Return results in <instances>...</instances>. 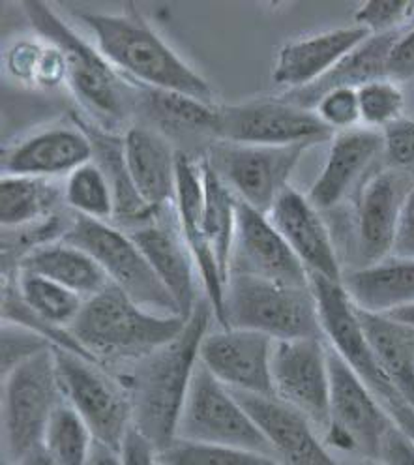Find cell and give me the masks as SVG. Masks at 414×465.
<instances>
[{"mask_svg":"<svg viewBox=\"0 0 414 465\" xmlns=\"http://www.w3.org/2000/svg\"><path fill=\"white\" fill-rule=\"evenodd\" d=\"M93 160V144L77 126L45 128L3 153V174L56 179L68 177Z\"/></svg>","mask_w":414,"mask_h":465,"instance_id":"cell-24","label":"cell"},{"mask_svg":"<svg viewBox=\"0 0 414 465\" xmlns=\"http://www.w3.org/2000/svg\"><path fill=\"white\" fill-rule=\"evenodd\" d=\"M280 231L289 248L301 259L308 274H317L334 282L343 280L341 261L330 231L320 211L297 190H285L272 211L266 214Z\"/></svg>","mask_w":414,"mask_h":465,"instance_id":"cell-20","label":"cell"},{"mask_svg":"<svg viewBox=\"0 0 414 465\" xmlns=\"http://www.w3.org/2000/svg\"><path fill=\"white\" fill-rule=\"evenodd\" d=\"M45 45H47V42L40 36L38 38H23V40H17L15 44H12L10 49L6 51L8 74L14 79H17L25 84L36 86L38 89Z\"/></svg>","mask_w":414,"mask_h":465,"instance_id":"cell-42","label":"cell"},{"mask_svg":"<svg viewBox=\"0 0 414 465\" xmlns=\"http://www.w3.org/2000/svg\"><path fill=\"white\" fill-rule=\"evenodd\" d=\"M392 255L403 257V259H414V186L410 188V192L403 201Z\"/></svg>","mask_w":414,"mask_h":465,"instance_id":"cell-46","label":"cell"},{"mask_svg":"<svg viewBox=\"0 0 414 465\" xmlns=\"http://www.w3.org/2000/svg\"><path fill=\"white\" fill-rule=\"evenodd\" d=\"M387 77L399 83H414V23L401 31L389 53Z\"/></svg>","mask_w":414,"mask_h":465,"instance_id":"cell-44","label":"cell"},{"mask_svg":"<svg viewBox=\"0 0 414 465\" xmlns=\"http://www.w3.org/2000/svg\"><path fill=\"white\" fill-rule=\"evenodd\" d=\"M23 10L36 35L61 47L66 58L70 89L84 109L100 119L124 123L137 111L139 86L133 89L98 47L84 42L66 21L44 3H25Z\"/></svg>","mask_w":414,"mask_h":465,"instance_id":"cell-4","label":"cell"},{"mask_svg":"<svg viewBox=\"0 0 414 465\" xmlns=\"http://www.w3.org/2000/svg\"><path fill=\"white\" fill-rule=\"evenodd\" d=\"M412 186L410 174L390 165L375 171L360 186L354 216V269L375 265L392 255L399 213Z\"/></svg>","mask_w":414,"mask_h":465,"instance_id":"cell-16","label":"cell"},{"mask_svg":"<svg viewBox=\"0 0 414 465\" xmlns=\"http://www.w3.org/2000/svg\"><path fill=\"white\" fill-rule=\"evenodd\" d=\"M172 211L181 235L195 261L199 282L204 289V299L211 302L214 319L222 327L225 308L227 276L223 274L218 257L206 239L202 222V169L201 160L190 154H179V169H176V192Z\"/></svg>","mask_w":414,"mask_h":465,"instance_id":"cell-18","label":"cell"},{"mask_svg":"<svg viewBox=\"0 0 414 465\" xmlns=\"http://www.w3.org/2000/svg\"><path fill=\"white\" fill-rule=\"evenodd\" d=\"M362 128L384 132L407 116L405 86L389 79H375L359 86Z\"/></svg>","mask_w":414,"mask_h":465,"instance_id":"cell-37","label":"cell"},{"mask_svg":"<svg viewBox=\"0 0 414 465\" xmlns=\"http://www.w3.org/2000/svg\"><path fill=\"white\" fill-rule=\"evenodd\" d=\"M94 443L91 428L64 400L49 420L42 449L54 465H84Z\"/></svg>","mask_w":414,"mask_h":465,"instance_id":"cell-35","label":"cell"},{"mask_svg":"<svg viewBox=\"0 0 414 465\" xmlns=\"http://www.w3.org/2000/svg\"><path fill=\"white\" fill-rule=\"evenodd\" d=\"M390 315H394L396 319H399V322L407 323L409 327L414 329V306H409V308H403V310H398V312H392Z\"/></svg>","mask_w":414,"mask_h":465,"instance_id":"cell-51","label":"cell"},{"mask_svg":"<svg viewBox=\"0 0 414 465\" xmlns=\"http://www.w3.org/2000/svg\"><path fill=\"white\" fill-rule=\"evenodd\" d=\"M269 441L281 465H341L320 440L319 430L294 407L278 398L232 392Z\"/></svg>","mask_w":414,"mask_h":465,"instance_id":"cell-19","label":"cell"},{"mask_svg":"<svg viewBox=\"0 0 414 465\" xmlns=\"http://www.w3.org/2000/svg\"><path fill=\"white\" fill-rule=\"evenodd\" d=\"M352 465H382L377 458H360L357 463H352Z\"/></svg>","mask_w":414,"mask_h":465,"instance_id":"cell-53","label":"cell"},{"mask_svg":"<svg viewBox=\"0 0 414 465\" xmlns=\"http://www.w3.org/2000/svg\"><path fill=\"white\" fill-rule=\"evenodd\" d=\"M370 36L362 26L352 25L291 40L281 45L276 56L272 79L287 86L289 93L304 91L327 77Z\"/></svg>","mask_w":414,"mask_h":465,"instance_id":"cell-21","label":"cell"},{"mask_svg":"<svg viewBox=\"0 0 414 465\" xmlns=\"http://www.w3.org/2000/svg\"><path fill=\"white\" fill-rule=\"evenodd\" d=\"M54 362L64 400L91 428L94 440L123 449L133 428L126 385L104 370L98 361L54 347Z\"/></svg>","mask_w":414,"mask_h":465,"instance_id":"cell-8","label":"cell"},{"mask_svg":"<svg viewBox=\"0 0 414 465\" xmlns=\"http://www.w3.org/2000/svg\"><path fill=\"white\" fill-rule=\"evenodd\" d=\"M47 349H54V345L44 336L14 323H3V334H0V361H3L0 368H3V377L23 362L47 351Z\"/></svg>","mask_w":414,"mask_h":465,"instance_id":"cell-41","label":"cell"},{"mask_svg":"<svg viewBox=\"0 0 414 465\" xmlns=\"http://www.w3.org/2000/svg\"><path fill=\"white\" fill-rule=\"evenodd\" d=\"M160 214L153 222L128 231V235L144 253L181 315L188 319L201 301L197 267L176 218L172 225L169 220H160Z\"/></svg>","mask_w":414,"mask_h":465,"instance_id":"cell-22","label":"cell"},{"mask_svg":"<svg viewBox=\"0 0 414 465\" xmlns=\"http://www.w3.org/2000/svg\"><path fill=\"white\" fill-rule=\"evenodd\" d=\"M162 465H281L276 458L232 447L201 445L176 440L160 452Z\"/></svg>","mask_w":414,"mask_h":465,"instance_id":"cell-38","label":"cell"},{"mask_svg":"<svg viewBox=\"0 0 414 465\" xmlns=\"http://www.w3.org/2000/svg\"><path fill=\"white\" fill-rule=\"evenodd\" d=\"M123 465H162L158 449L132 428L121 449Z\"/></svg>","mask_w":414,"mask_h":465,"instance_id":"cell-47","label":"cell"},{"mask_svg":"<svg viewBox=\"0 0 414 465\" xmlns=\"http://www.w3.org/2000/svg\"><path fill=\"white\" fill-rule=\"evenodd\" d=\"M64 401L54 349L3 377V461L14 463L42 447L56 407Z\"/></svg>","mask_w":414,"mask_h":465,"instance_id":"cell-6","label":"cell"},{"mask_svg":"<svg viewBox=\"0 0 414 465\" xmlns=\"http://www.w3.org/2000/svg\"><path fill=\"white\" fill-rule=\"evenodd\" d=\"M64 203L74 214L107 222L114 218V195L102 169L91 160L66 177Z\"/></svg>","mask_w":414,"mask_h":465,"instance_id":"cell-36","label":"cell"},{"mask_svg":"<svg viewBox=\"0 0 414 465\" xmlns=\"http://www.w3.org/2000/svg\"><path fill=\"white\" fill-rule=\"evenodd\" d=\"M3 465H54V463H53L51 458L45 454V450L40 447V449H36V450H33V452L25 454L23 458H19V460L14 461V463H5V461H3Z\"/></svg>","mask_w":414,"mask_h":465,"instance_id":"cell-50","label":"cell"},{"mask_svg":"<svg viewBox=\"0 0 414 465\" xmlns=\"http://www.w3.org/2000/svg\"><path fill=\"white\" fill-rule=\"evenodd\" d=\"M359 313L380 371L414 405V329L390 313Z\"/></svg>","mask_w":414,"mask_h":465,"instance_id":"cell-29","label":"cell"},{"mask_svg":"<svg viewBox=\"0 0 414 465\" xmlns=\"http://www.w3.org/2000/svg\"><path fill=\"white\" fill-rule=\"evenodd\" d=\"M137 111H143L151 126L165 135L172 144L216 141L218 105L199 102L176 93H163L154 89H141L137 98Z\"/></svg>","mask_w":414,"mask_h":465,"instance_id":"cell-28","label":"cell"},{"mask_svg":"<svg viewBox=\"0 0 414 465\" xmlns=\"http://www.w3.org/2000/svg\"><path fill=\"white\" fill-rule=\"evenodd\" d=\"M399 33L387 36H370L362 45L349 53L327 77L320 79L313 86H308L304 91L285 93L283 98L292 104L313 109L317 98L329 89H334V86H352V89H359V86L370 81L387 77L389 53Z\"/></svg>","mask_w":414,"mask_h":465,"instance_id":"cell-31","label":"cell"},{"mask_svg":"<svg viewBox=\"0 0 414 465\" xmlns=\"http://www.w3.org/2000/svg\"><path fill=\"white\" fill-rule=\"evenodd\" d=\"M186 322L182 315L146 310L109 283L84 301L70 334L100 364L104 361L132 364L174 340Z\"/></svg>","mask_w":414,"mask_h":465,"instance_id":"cell-3","label":"cell"},{"mask_svg":"<svg viewBox=\"0 0 414 465\" xmlns=\"http://www.w3.org/2000/svg\"><path fill=\"white\" fill-rule=\"evenodd\" d=\"M414 3L409 0H375L362 3L354 10V25L362 26L371 36H387L401 33L414 21Z\"/></svg>","mask_w":414,"mask_h":465,"instance_id":"cell-39","label":"cell"},{"mask_svg":"<svg viewBox=\"0 0 414 465\" xmlns=\"http://www.w3.org/2000/svg\"><path fill=\"white\" fill-rule=\"evenodd\" d=\"M160 463H162V461H160Z\"/></svg>","mask_w":414,"mask_h":465,"instance_id":"cell-54","label":"cell"},{"mask_svg":"<svg viewBox=\"0 0 414 465\" xmlns=\"http://www.w3.org/2000/svg\"><path fill=\"white\" fill-rule=\"evenodd\" d=\"M384 407H387L394 424L414 443V405L405 400H399L394 403H387Z\"/></svg>","mask_w":414,"mask_h":465,"instance_id":"cell-48","label":"cell"},{"mask_svg":"<svg viewBox=\"0 0 414 465\" xmlns=\"http://www.w3.org/2000/svg\"><path fill=\"white\" fill-rule=\"evenodd\" d=\"M74 121L91 141L93 162L102 169L111 184L114 195V220L130 227L128 231L153 222L160 213L146 205L132 183L124 153V135L111 134L98 124L81 121L79 116H74Z\"/></svg>","mask_w":414,"mask_h":465,"instance_id":"cell-27","label":"cell"},{"mask_svg":"<svg viewBox=\"0 0 414 465\" xmlns=\"http://www.w3.org/2000/svg\"><path fill=\"white\" fill-rule=\"evenodd\" d=\"M202 169V222L206 239H209L223 274L231 276V255L236 231V213L239 199L227 188V184L212 171V167L201 160Z\"/></svg>","mask_w":414,"mask_h":465,"instance_id":"cell-33","label":"cell"},{"mask_svg":"<svg viewBox=\"0 0 414 465\" xmlns=\"http://www.w3.org/2000/svg\"><path fill=\"white\" fill-rule=\"evenodd\" d=\"M384 158L414 179V116L407 114L399 123L384 130Z\"/></svg>","mask_w":414,"mask_h":465,"instance_id":"cell-43","label":"cell"},{"mask_svg":"<svg viewBox=\"0 0 414 465\" xmlns=\"http://www.w3.org/2000/svg\"><path fill=\"white\" fill-rule=\"evenodd\" d=\"M176 440L262 452L274 458L262 431L232 391L206 371L201 362L193 373L176 430ZM174 440V441H176Z\"/></svg>","mask_w":414,"mask_h":465,"instance_id":"cell-9","label":"cell"},{"mask_svg":"<svg viewBox=\"0 0 414 465\" xmlns=\"http://www.w3.org/2000/svg\"><path fill=\"white\" fill-rule=\"evenodd\" d=\"M405 93H407V109L410 107V113H407V114L414 116V83H410V91L405 89Z\"/></svg>","mask_w":414,"mask_h":465,"instance_id":"cell-52","label":"cell"},{"mask_svg":"<svg viewBox=\"0 0 414 465\" xmlns=\"http://www.w3.org/2000/svg\"><path fill=\"white\" fill-rule=\"evenodd\" d=\"M332 137L334 134L319 121L313 109L292 104L283 96L218 105L216 141L257 147H313Z\"/></svg>","mask_w":414,"mask_h":465,"instance_id":"cell-12","label":"cell"},{"mask_svg":"<svg viewBox=\"0 0 414 465\" xmlns=\"http://www.w3.org/2000/svg\"><path fill=\"white\" fill-rule=\"evenodd\" d=\"M310 285L317 302L324 341L373 391L382 405L403 400L380 371L362 327L359 308L350 301L343 283L310 274Z\"/></svg>","mask_w":414,"mask_h":465,"instance_id":"cell-14","label":"cell"},{"mask_svg":"<svg viewBox=\"0 0 414 465\" xmlns=\"http://www.w3.org/2000/svg\"><path fill=\"white\" fill-rule=\"evenodd\" d=\"M329 368L330 415L322 433L324 443L332 452H359L362 458H377L384 435L394 424L387 407L330 345Z\"/></svg>","mask_w":414,"mask_h":465,"instance_id":"cell-11","label":"cell"},{"mask_svg":"<svg viewBox=\"0 0 414 465\" xmlns=\"http://www.w3.org/2000/svg\"><path fill=\"white\" fill-rule=\"evenodd\" d=\"M124 153L139 197L156 213L171 209L181 151L158 130L137 123L124 134Z\"/></svg>","mask_w":414,"mask_h":465,"instance_id":"cell-25","label":"cell"},{"mask_svg":"<svg viewBox=\"0 0 414 465\" xmlns=\"http://www.w3.org/2000/svg\"><path fill=\"white\" fill-rule=\"evenodd\" d=\"M231 274H248L292 287H310V274L269 216L239 201ZM231 278V276H229Z\"/></svg>","mask_w":414,"mask_h":465,"instance_id":"cell-17","label":"cell"},{"mask_svg":"<svg viewBox=\"0 0 414 465\" xmlns=\"http://www.w3.org/2000/svg\"><path fill=\"white\" fill-rule=\"evenodd\" d=\"M222 327L261 332L272 340L322 338L310 287H292L248 274H231Z\"/></svg>","mask_w":414,"mask_h":465,"instance_id":"cell-5","label":"cell"},{"mask_svg":"<svg viewBox=\"0 0 414 465\" xmlns=\"http://www.w3.org/2000/svg\"><path fill=\"white\" fill-rule=\"evenodd\" d=\"M79 17L100 53L130 83L216 105L211 83L163 42L135 5H126L123 14L79 12Z\"/></svg>","mask_w":414,"mask_h":465,"instance_id":"cell-2","label":"cell"},{"mask_svg":"<svg viewBox=\"0 0 414 465\" xmlns=\"http://www.w3.org/2000/svg\"><path fill=\"white\" fill-rule=\"evenodd\" d=\"M313 111L334 135L362 126L359 89L352 86H334L322 93L313 104Z\"/></svg>","mask_w":414,"mask_h":465,"instance_id":"cell-40","label":"cell"},{"mask_svg":"<svg viewBox=\"0 0 414 465\" xmlns=\"http://www.w3.org/2000/svg\"><path fill=\"white\" fill-rule=\"evenodd\" d=\"M274 398L301 411L322 435L330 415L329 345L324 338L274 340Z\"/></svg>","mask_w":414,"mask_h":465,"instance_id":"cell-13","label":"cell"},{"mask_svg":"<svg viewBox=\"0 0 414 465\" xmlns=\"http://www.w3.org/2000/svg\"><path fill=\"white\" fill-rule=\"evenodd\" d=\"M23 304L53 327L70 331L86 299L33 272H10Z\"/></svg>","mask_w":414,"mask_h":465,"instance_id":"cell-34","label":"cell"},{"mask_svg":"<svg viewBox=\"0 0 414 465\" xmlns=\"http://www.w3.org/2000/svg\"><path fill=\"white\" fill-rule=\"evenodd\" d=\"M212 319L211 302L201 299L179 336L128 368L123 383L130 392L133 428L158 452L176 440L188 391L199 366L201 343L211 331Z\"/></svg>","mask_w":414,"mask_h":465,"instance_id":"cell-1","label":"cell"},{"mask_svg":"<svg viewBox=\"0 0 414 465\" xmlns=\"http://www.w3.org/2000/svg\"><path fill=\"white\" fill-rule=\"evenodd\" d=\"M377 460L382 465H414V443L396 424H392L380 443Z\"/></svg>","mask_w":414,"mask_h":465,"instance_id":"cell-45","label":"cell"},{"mask_svg":"<svg viewBox=\"0 0 414 465\" xmlns=\"http://www.w3.org/2000/svg\"><path fill=\"white\" fill-rule=\"evenodd\" d=\"M17 271L44 276L58 285H63L83 299H91L109 280L93 255H88L75 244L66 241H53L34 248L25 255Z\"/></svg>","mask_w":414,"mask_h":465,"instance_id":"cell-30","label":"cell"},{"mask_svg":"<svg viewBox=\"0 0 414 465\" xmlns=\"http://www.w3.org/2000/svg\"><path fill=\"white\" fill-rule=\"evenodd\" d=\"M310 147H257L229 141H214L204 153V162L227 184L236 199L269 214Z\"/></svg>","mask_w":414,"mask_h":465,"instance_id":"cell-10","label":"cell"},{"mask_svg":"<svg viewBox=\"0 0 414 465\" xmlns=\"http://www.w3.org/2000/svg\"><path fill=\"white\" fill-rule=\"evenodd\" d=\"M354 306L370 313H392L414 306V259L387 257L375 265L343 272Z\"/></svg>","mask_w":414,"mask_h":465,"instance_id":"cell-26","label":"cell"},{"mask_svg":"<svg viewBox=\"0 0 414 465\" xmlns=\"http://www.w3.org/2000/svg\"><path fill=\"white\" fill-rule=\"evenodd\" d=\"M64 201V188L53 179L15 177L0 179V223L5 229H23L45 222L56 214Z\"/></svg>","mask_w":414,"mask_h":465,"instance_id":"cell-32","label":"cell"},{"mask_svg":"<svg viewBox=\"0 0 414 465\" xmlns=\"http://www.w3.org/2000/svg\"><path fill=\"white\" fill-rule=\"evenodd\" d=\"M272 347L274 340L261 332L218 327L202 338L199 362L232 392L274 398Z\"/></svg>","mask_w":414,"mask_h":465,"instance_id":"cell-15","label":"cell"},{"mask_svg":"<svg viewBox=\"0 0 414 465\" xmlns=\"http://www.w3.org/2000/svg\"><path fill=\"white\" fill-rule=\"evenodd\" d=\"M63 241L93 255L109 283L124 291L143 308L162 315H181L144 253L128 235V231L102 220L74 214L72 225Z\"/></svg>","mask_w":414,"mask_h":465,"instance_id":"cell-7","label":"cell"},{"mask_svg":"<svg viewBox=\"0 0 414 465\" xmlns=\"http://www.w3.org/2000/svg\"><path fill=\"white\" fill-rule=\"evenodd\" d=\"M380 156H384L382 132L360 126L336 134L327 162L310 188L308 199L320 213L332 211L354 188L364 184L368 169Z\"/></svg>","mask_w":414,"mask_h":465,"instance_id":"cell-23","label":"cell"},{"mask_svg":"<svg viewBox=\"0 0 414 465\" xmlns=\"http://www.w3.org/2000/svg\"><path fill=\"white\" fill-rule=\"evenodd\" d=\"M84 465H123V456L121 450L96 441Z\"/></svg>","mask_w":414,"mask_h":465,"instance_id":"cell-49","label":"cell"}]
</instances>
